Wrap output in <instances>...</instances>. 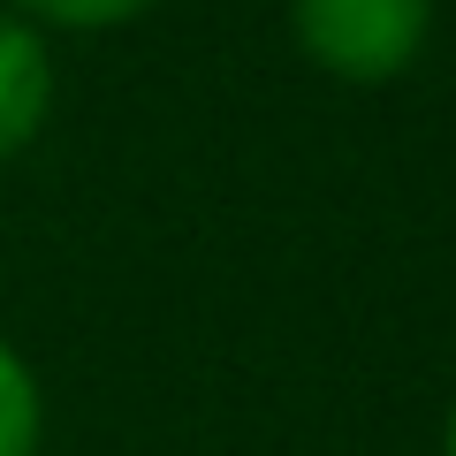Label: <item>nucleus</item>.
Wrapping results in <instances>:
<instances>
[{"label": "nucleus", "mask_w": 456, "mask_h": 456, "mask_svg": "<svg viewBox=\"0 0 456 456\" xmlns=\"http://www.w3.org/2000/svg\"><path fill=\"white\" fill-rule=\"evenodd\" d=\"M53 92H61V69H53L46 31L31 16H0V167L46 137Z\"/></svg>", "instance_id": "nucleus-2"}, {"label": "nucleus", "mask_w": 456, "mask_h": 456, "mask_svg": "<svg viewBox=\"0 0 456 456\" xmlns=\"http://www.w3.org/2000/svg\"><path fill=\"white\" fill-rule=\"evenodd\" d=\"M441 456H456V395H449V419H441Z\"/></svg>", "instance_id": "nucleus-5"}, {"label": "nucleus", "mask_w": 456, "mask_h": 456, "mask_svg": "<svg viewBox=\"0 0 456 456\" xmlns=\"http://www.w3.org/2000/svg\"><path fill=\"white\" fill-rule=\"evenodd\" d=\"M38 31H122V23L152 16L160 0H23Z\"/></svg>", "instance_id": "nucleus-4"}, {"label": "nucleus", "mask_w": 456, "mask_h": 456, "mask_svg": "<svg viewBox=\"0 0 456 456\" xmlns=\"http://www.w3.org/2000/svg\"><path fill=\"white\" fill-rule=\"evenodd\" d=\"M289 38L335 84H395L434 38V0H289Z\"/></svg>", "instance_id": "nucleus-1"}, {"label": "nucleus", "mask_w": 456, "mask_h": 456, "mask_svg": "<svg viewBox=\"0 0 456 456\" xmlns=\"http://www.w3.org/2000/svg\"><path fill=\"white\" fill-rule=\"evenodd\" d=\"M46 449V388L31 358L0 335V456H38Z\"/></svg>", "instance_id": "nucleus-3"}]
</instances>
